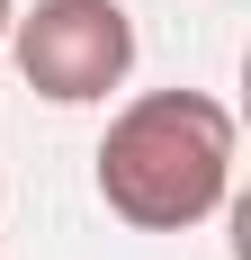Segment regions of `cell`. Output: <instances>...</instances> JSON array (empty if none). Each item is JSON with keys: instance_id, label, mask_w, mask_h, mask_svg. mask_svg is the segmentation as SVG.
<instances>
[{"instance_id": "6da1fadb", "label": "cell", "mask_w": 251, "mask_h": 260, "mask_svg": "<svg viewBox=\"0 0 251 260\" xmlns=\"http://www.w3.org/2000/svg\"><path fill=\"white\" fill-rule=\"evenodd\" d=\"M99 198L135 234H189L233 198V108L206 90H144L99 135Z\"/></svg>"}, {"instance_id": "7a4b0ae2", "label": "cell", "mask_w": 251, "mask_h": 260, "mask_svg": "<svg viewBox=\"0 0 251 260\" xmlns=\"http://www.w3.org/2000/svg\"><path fill=\"white\" fill-rule=\"evenodd\" d=\"M0 45L18 54L27 90L54 108H90L135 72V18L117 0H36L27 18H9Z\"/></svg>"}, {"instance_id": "3957f363", "label": "cell", "mask_w": 251, "mask_h": 260, "mask_svg": "<svg viewBox=\"0 0 251 260\" xmlns=\"http://www.w3.org/2000/svg\"><path fill=\"white\" fill-rule=\"evenodd\" d=\"M9 18H18V0H0V36H9Z\"/></svg>"}]
</instances>
